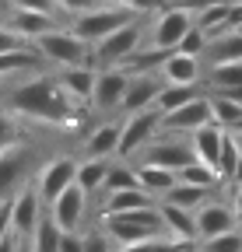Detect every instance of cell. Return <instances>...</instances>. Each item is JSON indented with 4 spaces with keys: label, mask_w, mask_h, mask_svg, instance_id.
Instances as JSON below:
<instances>
[{
    "label": "cell",
    "mask_w": 242,
    "mask_h": 252,
    "mask_svg": "<svg viewBox=\"0 0 242 252\" xmlns=\"http://www.w3.org/2000/svg\"><path fill=\"white\" fill-rule=\"evenodd\" d=\"M11 109L21 112V116H32V119H42V123H74L77 112H74V102L67 98V91L60 88L56 77H32L28 84L14 88L11 91Z\"/></svg>",
    "instance_id": "6da1fadb"
},
{
    "label": "cell",
    "mask_w": 242,
    "mask_h": 252,
    "mask_svg": "<svg viewBox=\"0 0 242 252\" xmlns=\"http://www.w3.org/2000/svg\"><path fill=\"white\" fill-rule=\"evenodd\" d=\"M162 231H165V220H162V210H155V207L130 210V214H109V238L123 242V245L162 238Z\"/></svg>",
    "instance_id": "7a4b0ae2"
},
{
    "label": "cell",
    "mask_w": 242,
    "mask_h": 252,
    "mask_svg": "<svg viewBox=\"0 0 242 252\" xmlns=\"http://www.w3.org/2000/svg\"><path fill=\"white\" fill-rule=\"evenodd\" d=\"M39 53H42V60L46 63H56V67H92V49H88V42L84 39H77L74 32H60V28H53V32H46V35H39L35 42H32Z\"/></svg>",
    "instance_id": "3957f363"
},
{
    "label": "cell",
    "mask_w": 242,
    "mask_h": 252,
    "mask_svg": "<svg viewBox=\"0 0 242 252\" xmlns=\"http://www.w3.org/2000/svg\"><path fill=\"white\" fill-rule=\"evenodd\" d=\"M130 21H137V14L127 11V7H95V11H88V14H77L70 32H74L77 39H84L88 46H99L102 39L112 35L116 28H123Z\"/></svg>",
    "instance_id": "277c9868"
},
{
    "label": "cell",
    "mask_w": 242,
    "mask_h": 252,
    "mask_svg": "<svg viewBox=\"0 0 242 252\" xmlns=\"http://www.w3.org/2000/svg\"><path fill=\"white\" fill-rule=\"evenodd\" d=\"M162 130V112L158 109H144V112H134L127 116L123 123V140H119V158H130L137 151H144L151 140H155V133Z\"/></svg>",
    "instance_id": "5b68a950"
},
{
    "label": "cell",
    "mask_w": 242,
    "mask_h": 252,
    "mask_svg": "<svg viewBox=\"0 0 242 252\" xmlns=\"http://www.w3.org/2000/svg\"><path fill=\"white\" fill-rule=\"evenodd\" d=\"M77 168L81 165L74 161V158H53V161H46L42 172H39V186H35L39 196L53 207L70 186H77Z\"/></svg>",
    "instance_id": "8992f818"
},
{
    "label": "cell",
    "mask_w": 242,
    "mask_h": 252,
    "mask_svg": "<svg viewBox=\"0 0 242 252\" xmlns=\"http://www.w3.org/2000/svg\"><path fill=\"white\" fill-rule=\"evenodd\" d=\"M193 11L186 7H165L155 25H151V46H158V49H179V42H183V35L193 28Z\"/></svg>",
    "instance_id": "52a82bcc"
},
{
    "label": "cell",
    "mask_w": 242,
    "mask_h": 252,
    "mask_svg": "<svg viewBox=\"0 0 242 252\" xmlns=\"http://www.w3.org/2000/svg\"><path fill=\"white\" fill-rule=\"evenodd\" d=\"M144 161L140 165H158V168H172V172H179V168H186L190 161H197V154H193V144H186V140H175V137H162V140H151L144 151Z\"/></svg>",
    "instance_id": "ba28073f"
},
{
    "label": "cell",
    "mask_w": 242,
    "mask_h": 252,
    "mask_svg": "<svg viewBox=\"0 0 242 252\" xmlns=\"http://www.w3.org/2000/svg\"><path fill=\"white\" fill-rule=\"evenodd\" d=\"M207 123H214V112H210V94H197V98L186 102L183 109L162 116V130H169V133H197L200 126H207Z\"/></svg>",
    "instance_id": "9c48e42d"
},
{
    "label": "cell",
    "mask_w": 242,
    "mask_h": 252,
    "mask_svg": "<svg viewBox=\"0 0 242 252\" xmlns=\"http://www.w3.org/2000/svg\"><path fill=\"white\" fill-rule=\"evenodd\" d=\"M137 49H140V28H137V21H130V25L116 28L109 39H102L95 46V60L102 67H119V63H123L130 53H137Z\"/></svg>",
    "instance_id": "30bf717a"
},
{
    "label": "cell",
    "mask_w": 242,
    "mask_h": 252,
    "mask_svg": "<svg viewBox=\"0 0 242 252\" xmlns=\"http://www.w3.org/2000/svg\"><path fill=\"white\" fill-rule=\"evenodd\" d=\"M127 88H130V74H127V70H119V67H105V70H99V81H95V98H92V105H95L99 112L123 109Z\"/></svg>",
    "instance_id": "8fae6325"
},
{
    "label": "cell",
    "mask_w": 242,
    "mask_h": 252,
    "mask_svg": "<svg viewBox=\"0 0 242 252\" xmlns=\"http://www.w3.org/2000/svg\"><path fill=\"white\" fill-rule=\"evenodd\" d=\"M197 231H200V242L218 238V235H228V231H239L235 207H225V203H204V207L197 210Z\"/></svg>",
    "instance_id": "7c38bea8"
},
{
    "label": "cell",
    "mask_w": 242,
    "mask_h": 252,
    "mask_svg": "<svg viewBox=\"0 0 242 252\" xmlns=\"http://www.w3.org/2000/svg\"><path fill=\"white\" fill-rule=\"evenodd\" d=\"M162 88H165V77H162V74H140V77H130L127 98H123V112L134 116V112H144V109H155Z\"/></svg>",
    "instance_id": "4fadbf2b"
},
{
    "label": "cell",
    "mask_w": 242,
    "mask_h": 252,
    "mask_svg": "<svg viewBox=\"0 0 242 252\" xmlns=\"http://www.w3.org/2000/svg\"><path fill=\"white\" fill-rule=\"evenodd\" d=\"M39 189H21L18 196H11V217H14V235L18 238H32L35 228H39Z\"/></svg>",
    "instance_id": "5bb4252c"
},
{
    "label": "cell",
    "mask_w": 242,
    "mask_h": 252,
    "mask_svg": "<svg viewBox=\"0 0 242 252\" xmlns=\"http://www.w3.org/2000/svg\"><path fill=\"white\" fill-rule=\"evenodd\" d=\"M56 81H60V88L67 91V98L74 105H92L99 70H92V67H67V70L56 74Z\"/></svg>",
    "instance_id": "9a60e30c"
},
{
    "label": "cell",
    "mask_w": 242,
    "mask_h": 252,
    "mask_svg": "<svg viewBox=\"0 0 242 252\" xmlns=\"http://www.w3.org/2000/svg\"><path fill=\"white\" fill-rule=\"evenodd\" d=\"M193 140V154H197V161H204L207 168H214L218 172V161H221V147H225V137H228V130L225 126H218V123H207V126H200L197 133H190Z\"/></svg>",
    "instance_id": "2e32d148"
},
{
    "label": "cell",
    "mask_w": 242,
    "mask_h": 252,
    "mask_svg": "<svg viewBox=\"0 0 242 252\" xmlns=\"http://www.w3.org/2000/svg\"><path fill=\"white\" fill-rule=\"evenodd\" d=\"M162 220H165V235L175 242H200L197 231V210H183L175 203H162Z\"/></svg>",
    "instance_id": "e0dca14e"
},
{
    "label": "cell",
    "mask_w": 242,
    "mask_h": 252,
    "mask_svg": "<svg viewBox=\"0 0 242 252\" xmlns=\"http://www.w3.org/2000/svg\"><path fill=\"white\" fill-rule=\"evenodd\" d=\"M84 189L81 186H70L64 196H60L53 207H49V214H53V220L64 231H77V224H81V217H84Z\"/></svg>",
    "instance_id": "ac0fdd59"
},
{
    "label": "cell",
    "mask_w": 242,
    "mask_h": 252,
    "mask_svg": "<svg viewBox=\"0 0 242 252\" xmlns=\"http://www.w3.org/2000/svg\"><path fill=\"white\" fill-rule=\"evenodd\" d=\"M25 172H28V151L14 147L7 154H0V203H4L14 189L21 186Z\"/></svg>",
    "instance_id": "d6986e66"
},
{
    "label": "cell",
    "mask_w": 242,
    "mask_h": 252,
    "mask_svg": "<svg viewBox=\"0 0 242 252\" xmlns=\"http://www.w3.org/2000/svg\"><path fill=\"white\" fill-rule=\"evenodd\" d=\"M42 67V53L35 46H18L11 53H0V81L28 74V70H39Z\"/></svg>",
    "instance_id": "ffe728a7"
},
{
    "label": "cell",
    "mask_w": 242,
    "mask_h": 252,
    "mask_svg": "<svg viewBox=\"0 0 242 252\" xmlns=\"http://www.w3.org/2000/svg\"><path fill=\"white\" fill-rule=\"evenodd\" d=\"M200 56H183V53H172L162 67L165 84H197L200 81Z\"/></svg>",
    "instance_id": "44dd1931"
},
{
    "label": "cell",
    "mask_w": 242,
    "mask_h": 252,
    "mask_svg": "<svg viewBox=\"0 0 242 252\" xmlns=\"http://www.w3.org/2000/svg\"><path fill=\"white\" fill-rule=\"evenodd\" d=\"M147 207H155V196L140 186L109 193V200H105V214H130V210H147Z\"/></svg>",
    "instance_id": "7402d4cb"
},
{
    "label": "cell",
    "mask_w": 242,
    "mask_h": 252,
    "mask_svg": "<svg viewBox=\"0 0 242 252\" xmlns=\"http://www.w3.org/2000/svg\"><path fill=\"white\" fill-rule=\"evenodd\" d=\"M134 172H137L140 189H147L151 196H165L169 189L179 182V172H172V168H158V165H137Z\"/></svg>",
    "instance_id": "603a6c76"
},
{
    "label": "cell",
    "mask_w": 242,
    "mask_h": 252,
    "mask_svg": "<svg viewBox=\"0 0 242 252\" xmlns=\"http://www.w3.org/2000/svg\"><path fill=\"white\" fill-rule=\"evenodd\" d=\"M119 140H123V123H105L88 137V158H109L119 151Z\"/></svg>",
    "instance_id": "cb8c5ba5"
},
{
    "label": "cell",
    "mask_w": 242,
    "mask_h": 252,
    "mask_svg": "<svg viewBox=\"0 0 242 252\" xmlns=\"http://www.w3.org/2000/svg\"><path fill=\"white\" fill-rule=\"evenodd\" d=\"M210 67H218V63H242V32H228V35L207 42V53Z\"/></svg>",
    "instance_id": "d4e9b609"
},
{
    "label": "cell",
    "mask_w": 242,
    "mask_h": 252,
    "mask_svg": "<svg viewBox=\"0 0 242 252\" xmlns=\"http://www.w3.org/2000/svg\"><path fill=\"white\" fill-rule=\"evenodd\" d=\"M210 196V189L207 186H190V182H175L169 193L162 196L165 203H175V207H183V210H200L204 203H210L207 200Z\"/></svg>",
    "instance_id": "484cf974"
},
{
    "label": "cell",
    "mask_w": 242,
    "mask_h": 252,
    "mask_svg": "<svg viewBox=\"0 0 242 252\" xmlns=\"http://www.w3.org/2000/svg\"><path fill=\"white\" fill-rule=\"evenodd\" d=\"M11 28L18 32V35H25L28 42H35L39 35L53 32L56 25H53V18H49V14H35V11H18V14H14V21H11Z\"/></svg>",
    "instance_id": "4316f807"
},
{
    "label": "cell",
    "mask_w": 242,
    "mask_h": 252,
    "mask_svg": "<svg viewBox=\"0 0 242 252\" xmlns=\"http://www.w3.org/2000/svg\"><path fill=\"white\" fill-rule=\"evenodd\" d=\"M210 112H214V123L225 126V130H235V126L242 123V102H235L232 94H225V91L210 94Z\"/></svg>",
    "instance_id": "83f0119b"
},
{
    "label": "cell",
    "mask_w": 242,
    "mask_h": 252,
    "mask_svg": "<svg viewBox=\"0 0 242 252\" xmlns=\"http://www.w3.org/2000/svg\"><path fill=\"white\" fill-rule=\"evenodd\" d=\"M197 94H200L197 84H165L162 94H158V102H155V109H158L162 116H169V112H175V109H183L186 102H193Z\"/></svg>",
    "instance_id": "f1b7e54d"
},
{
    "label": "cell",
    "mask_w": 242,
    "mask_h": 252,
    "mask_svg": "<svg viewBox=\"0 0 242 252\" xmlns=\"http://www.w3.org/2000/svg\"><path fill=\"white\" fill-rule=\"evenodd\" d=\"M105 175H109V158H88L77 168V186L84 193H95L99 186H105Z\"/></svg>",
    "instance_id": "f546056e"
},
{
    "label": "cell",
    "mask_w": 242,
    "mask_h": 252,
    "mask_svg": "<svg viewBox=\"0 0 242 252\" xmlns=\"http://www.w3.org/2000/svg\"><path fill=\"white\" fill-rule=\"evenodd\" d=\"M60 238H64V228H60L53 220V214H49V217L39 220V228L32 235V252H60Z\"/></svg>",
    "instance_id": "4dcf8cb0"
},
{
    "label": "cell",
    "mask_w": 242,
    "mask_h": 252,
    "mask_svg": "<svg viewBox=\"0 0 242 252\" xmlns=\"http://www.w3.org/2000/svg\"><path fill=\"white\" fill-rule=\"evenodd\" d=\"M207 81L214 91H239L242 88V63H218L207 70Z\"/></svg>",
    "instance_id": "1f68e13d"
},
{
    "label": "cell",
    "mask_w": 242,
    "mask_h": 252,
    "mask_svg": "<svg viewBox=\"0 0 242 252\" xmlns=\"http://www.w3.org/2000/svg\"><path fill=\"white\" fill-rule=\"evenodd\" d=\"M197 242H175V238H151V242H134L116 252H193Z\"/></svg>",
    "instance_id": "d6a6232c"
},
{
    "label": "cell",
    "mask_w": 242,
    "mask_h": 252,
    "mask_svg": "<svg viewBox=\"0 0 242 252\" xmlns=\"http://www.w3.org/2000/svg\"><path fill=\"white\" fill-rule=\"evenodd\" d=\"M239 161H242V140H239V137L228 130V137H225V147H221V161H218V175L232 182V175H235Z\"/></svg>",
    "instance_id": "836d02e7"
},
{
    "label": "cell",
    "mask_w": 242,
    "mask_h": 252,
    "mask_svg": "<svg viewBox=\"0 0 242 252\" xmlns=\"http://www.w3.org/2000/svg\"><path fill=\"white\" fill-rule=\"evenodd\" d=\"M218 172L214 168H207L204 161H190L186 168H179V182H190V186H207V189H214L218 186Z\"/></svg>",
    "instance_id": "e575fe53"
},
{
    "label": "cell",
    "mask_w": 242,
    "mask_h": 252,
    "mask_svg": "<svg viewBox=\"0 0 242 252\" xmlns=\"http://www.w3.org/2000/svg\"><path fill=\"white\" fill-rule=\"evenodd\" d=\"M134 186H140L134 168H127V165H109V175H105V189H109V193H119V189H134Z\"/></svg>",
    "instance_id": "d590c367"
},
{
    "label": "cell",
    "mask_w": 242,
    "mask_h": 252,
    "mask_svg": "<svg viewBox=\"0 0 242 252\" xmlns=\"http://www.w3.org/2000/svg\"><path fill=\"white\" fill-rule=\"evenodd\" d=\"M200 252H242V231H228L218 238L200 242Z\"/></svg>",
    "instance_id": "8d00e7d4"
},
{
    "label": "cell",
    "mask_w": 242,
    "mask_h": 252,
    "mask_svg": "<svg viewBox=\"0 0 242 252\" xmlns=\"http://www.w3.org/2000/svg\"><path fill=\"white\" fill-rule=\"evenodd\" d=\"M175 53H183V56H204V53H207V35H204V28L193 25L186 35H183V42H179Z\"/></svg>",
    "instance_id": "74e56055"
},
{
    "label": "cell",
    "mask_w": 242,
    "mask_h": 252,
    "mask_svg": "<svg viewBox=\"0 0 242 252\" xmlns=\"http://www.w3.org/2000/svg\"><path fill=\"white\" fill-rule=\"evenodd\" d=\"M18 147V123L11 116H0V154Z\"/></svg>",
    "instance_id": "f35d334b"
},
{
    "label": "cell",
    "mask_w": 242,
    "mask_h": 252,
    "mask_svg": "<svg viewBox=\"0 0 242 252\" xmlns=\"http://www.w3.org/2000/svg\"><path fill=\"white\" fill-rule=\"evenodd\" d=\"M18 46H28V39L18 35L11 25H0V53H11V49H18Z\"/></svg>",
    "instance_id": "ab89813d"
},
{
    "label": "cell",
    "mask_w": 242,
    "mask_h": 252,
    "mask_svg": "<svg viewBox=\"0 0 242 252\" xmlns=\"http://www.w3.org/2000/svg\"><path fill=\"white\" fill-rule=\"evenodd\" d=\"M56 7H64V11H70V14L77 18V14L95 11V7H99V0H56Z\"/></svg>",
    "instance_id": "60d3db41"
},
{
    "label": "cell",
    "mask_w": 242,
    "mask_h": 252,
    "mask_svg": "<svg viewBox=\"0 0 242 252\" xmlns=\"http://www.w3.org/2000/svg\"><path fill=\"white\" fill-rule=\"evenodd\" d=\"M11 231H14V217H11V200H4V203H0V245H4V242L11 238Z\"/></svg>",
    "instance_id": "b9f144b4"
},
{
    "label": "cell",
    "mask_w": 242,
    "mask_h": 252,
    "mask_svg": "<svg viewBox=\"0 0 242 252\" xmlns=\"http://www.w3.org/2000/svg\"><path fill=\"white\" fill-rule=\"evenodd\" d=\"M18 11H35V14H49L53 18V7H56V0H14Z\"/></svg>",
    "instance_id": "7bdbcfd3"
},
{
    "label": "cell",
    "mask_w": 242,
    "mask_h": 252,
    "mask_svg": "<svg viewBox=\"0 0 242 252\" xmlns=\"http://www.w3.org/2000/svg\"><path fill=\"white\" fill-rule=\"evenodd\" d=\"M60 252H84V238L77 231H64V238H60Z\"/></svg>",
    "instance_id": "ee69618b"
},
{
    "label": "cell",
    "mask_w": 242,
    "mask_h": 252,
    "mask_svg": "<svg viewBox=\"0 0 242 252\" xmlns=\"http://www.w3.org/2000/svg\"><path fill=\"white\" fill-rule=\"evenodd\" d=\"M84 252H116V249L109 245L105 235H88V238H84Z\"/></svg>",
    "instance_id": "f6af8a7d"
},
{
    "label": "cell",
    "mask_w": 242,
    "mask_h": 252,
    "mask_svg": "<svg viewBox=\"0 0 242 252\" xmlns=\"http://www.w3.org/2000/svg\"><path fill=\"white\" fill-rule=\"evenodd\" d=\"M127 7H130L134 14H147V11H158L162 0H127Z\"/></svg>",
    "instance_id": "bcb514c9"
},
{
    "label": "cell",
    "mask_w": 242,
    "mask_h": 252,
    "mask_svg": "<svg viewBox=\"0 0 242 252\" xmlns=\"http://www.w3.org/2000/svg\"><path fill=\"white\" fill-rule=\"evenodd\" d=\"M210 4H221V0H172V7H186V11H204V7H210Z\"/></svg>",
    "instance_id": "7dc6e473"
},
{
    "label": "cell",
    "mask_w": 242,
    "mask_h": 252,
    "mask_svg": "<svg viewBox=\"0 0 242 252\" xmlns=\"http://www.w3.org/2000/svg\"><path fill=\"white\" fill-rule=\"evenodd\" d=\"M235 217H239V224H242V189H235Z\"/></svg>",
    "instance_id": "c3c4849f"
},
{
    "label": "cell",
    "mask_w": 242,
    "mask_h": 252,
    "mask_svg": "<svg viewBox=\"0 0 242 252\" xmlns=\"http://www.w3.org/2000/svg\"><path fill=\"white\" fill-rule=\"evenodd\" d=\"M232 182H235V189H242V161H239V168H235V175H232Z\"/></svg>",
    "instance_id": "681fc988"
},
{
    "label": "cell",
    "mask_w": 242,
    "mask_h": 252,
    "mask_svg": "<svg viewBox=\"0 0 242 252\" xmlns=\"http://www.w3.org/2000/svg\"><path fill=\"white\" fill-rule=\"evenodd\" d=\"M112 7H127V0H112ZM130 11V7H127Z\"/></svg>",
    "instance_id": "f907efd6"
},
{
    "label": "cell",
    "mask_w": 242,
    "mask_h": 252,
    "mask_svg": "<svg viewBox=\"0 0 242 252\" xmlns=\"http://www.w3.org/2000/svg\"><path fill=\"white\" fill-rule=\"evenodd\" d=\"M232 133H235V137H239V140H242V123H239V126H235V130H232Z\"/></svg>",
    "instance_id": "816d5d0a"
},
{
    "label": "cell",
    "mask_w": 242,
    "mask_h": 252,
    "mask_svg": "<svg viewBox=\"0 0 242 252\" xmlns=\"http://www.w3.org/2000/svg\"><path fill=\"white\" fill-rule=\"evenodd\" d=\"M239 4H242V0H239Z\"/></svg>",
    "instance_id": "f5cc1de1"
}]
</instances>
